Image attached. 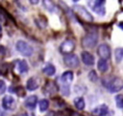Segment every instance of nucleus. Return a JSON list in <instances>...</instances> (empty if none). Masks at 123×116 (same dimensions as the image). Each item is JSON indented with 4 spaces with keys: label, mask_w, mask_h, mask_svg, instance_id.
<instances>
[{
    "label": "nucleus",
    "mask_w": 123,
    "mask_h": 116,
    "mask_svg": "<svg viewBox=\"0 0 123 116\" xmlns=\"http://www.w3.org/2000/svg\"><path fill=\"white\" fill-rule=\"evenodd\" d=\"M42 72H43L45 75H47V76H53V75L55 74V72H56V68H55V66H54L53 64L47 63V64L43 67Z\"/></svg>",
    "instance_id": "nucleus-15"
},
{
    "label": "nucleus",
    "mask_w": 123,
    "mask_h": 116,
    "mask_svg": "<svg viewBox=\"0 0 123 116\" xmlns=\"http://www.w3.org/2000/svg\"><path fill=\"white\" fill-rule=\"evenodd\" d=\"M75 48V42L72 39H65L60 46V51L61 53L64 55H70L71 52H73Z\"/></svg>",
    "instance_id": "nucleus-6"
},
{
    "label": "nucleus",
    "mask_w": 123,
    "mask_h": 116,
    "mask_svg": "<svg viewBox=\"0 0 123 116\" xmlns=\"http://www.w3.org/2000/svg\"><path fill=\"white\" fill-rule=\"evenodd\" d=\"M36 23H37V25L39 28H44V27L47 25V19H46L45 17H44L43 19L38 18V20L36 19Z\"/></svg>",
    "instance_id": "nucleus-25"
},
{
    "label": "nucleus",
    "mask_w": 123,
    "mask_h": 116,
    "mask_svg": "<svg viewBox=\"0 0 123 116\" xmlns=\"http://www.w3.org/2000/svg\"><path fill=\"white\" fill-rule=\"evenodd\" d=\"M118 27H119L121 30H123V21H121V22L118 23Z\"/></svg>",
    "instance_id": "nucleus-30"
},
{
    "label": "nucleus",
    "mask_w": 123,
    "mask_h": 116,
    "mask_svg": "<svg viewBox=\"0 0 123 116\" xmlns=\"http://www.w3.org/2000/svg\"><path fill=\"white\" fill-rule=\"evenodd\" d=\"M15 48L21 55H23L25 57H31L34 53L33 47L29 43H27L26 41H23V40H18L15 44Z\"/></svg>",
    "instance_id": "nucleus-4"
},
{
    "label": "nucleus",
    "mask_w": 123,
    "mask_h": 116,
    "mask_svg": "<svg viewBox=\"0 0 123 116\" xmlns=\"http://www.w3.org/2000/svg\"><path fill=\"white\" fill-rule=\"evenodd\" d=\"M38 105H39V110L43 112V111L48 109V107H49V101L46 100V99H42V100L39 101Z\"/></svg>",
    "instance_id": "nucleus-21"
},
{
    "label": "nucleus",
    "mask_w": 123,
    "mask_h": 116,
    "mask_svg": "<svg viewBox=\"0 0 123 116\" xmlns=\"http://www.w3.org/2000/svg\"><path fill=\"white\" fill-rule=\"evenodd\" d=\"M0 116H6V115H5V113H4L3 111H1V110H0Z\"/></svg>",
    "instance_id": "nucleus-31"
},
{
    "label": "nucleus",
    "mask_w": 123,
    "mask_h": 116,
    "mask_svg": "<svg viewBox=\"0 0 123 116\" xmlns=\"http://www.w3.org/2000/svg\"><path fill=\"white\" fill-rule=\"evenodd\" d=\"M114 57H115V60L117 62H120L123 59V48L122 47H119V48H116L115 49V51H114Z\"/></svg>",
    "instance_id": "nucleus-20"
},
{
    "label": "nucleus",
    "mask_w": 123,
    "mask_h": 116,
    "mask_svg": "<svg viewBox=\"0 0 123 116\" xmlns=\"http://www.w3.org/2000/svg\"><path fill=\"white\" fill-rule=\"evenodd\" d=\"M61 79H62V81L63 82H70V81H73V73L71 71H65L62 75Z\"/></svg>",
    "instance_id": "nucleus-19"
},
{
    "label": "nucleus",
    "mask_w": 123,
    "mask_h": 116,
    "mask_svg": "<svg viewBox=\"0 0 123 116\" xmlns=\"http://www.w3.org/2000/svg\"><path fill=\"white\" fill-rule=\"evenodd\" d=\"M102 83H103V85H105L107 87V89L111 93L118 92L119 90H121L123 88V81L117 77L105 78V79H103Z\"/></svg>",
    "instance_id": "nucleus-1"
},
{
    "label": "nucleus",
    "mask_w": 123,
    "mask_h": 116,
    "mask_svg": "<svg viewBox=\"0 0 123 116\" xmlns=\"http://www.w3.org/2000/svg\"><path fill=\"white\" fill-rule=\"evenodd\" d=\"M62 94L63 95H65V96H67V95H69V87H68V85H64V86H62Z\"/></svg>",
    "instance_id": "nucleus-27"
},
{
    "label": "nucleus",
    "mask_w": 123,
    "mask_h": 116,
    "mask_svg": "<svg viewBox=\"0 0 123 116\" xmlns=\"http://www.w3.org/2000/svg\"><path fill=\"white\" fill-rule=\"evenodd\" d=\"M74 104H75V106H76L77 109L82 110V109L85 108V105H86L85 100L82 97H77V98L74 99Z\"/></svg>",
    "instance_id": "nucleus-18"
},
{
    "label": "nucleus",
    "mask_w": 123,
    "mask_h": 116,
    "mask_svg": "<svg viewBox=\"0 0 123 116\" xmlns=\"http://www.w3.org/2000/svg\"><path fill=\"white\" fill-rule=\"evenodd\" d=\"M37 104V97L36 95H32V96H29L25 101H24V105L29 108V109H34L36 107Z\"/></svg>",
    "instance_id": "nucleus-14"
},
{
    "label": "nucleus",
    "mask_w": 123,
    "mask_h": 116,
    "mask_svg": "<svg viewBox=\"0 0 123 116\" xmlns=\"http://www.w3.org/2000/svg\"><path fill=\"white\" fill-rule=\"evenodd\" d=\"M39 85V79L37 77H31L26 83V88L30 91L36 90Z\"/></svg>",
    "instance_id": "nucleus-11"
},
{
    "label": "nucleus",
    "mask_w": 123,
    "mask_h": 116,
    "mask_svg": "<svg viewBox=\"0 0 123 116\" xmlns=\"http://www.w3.org/2000/svg\"><path fill=\"white\" fill-rule=\"evenodd\" d=\"M30 3H32V4H37V3H38V1H30Z\"/></svg>",
    "instance_id": "nucleus-32"
},
{
    "label": "nucleus",
    "mask_w": 123,
    "mask_h": 116,
    "mask_svg": "<svg viewBox=\"0 0 123 116\" xmlns=\"http://www.w3.org/2000/svg\"><path fill=\"white\" fill-rule=\"evenodd\" d=\"M13 92H14L17 96H19V97H24V96L26 95V91H25L24 87H22V86H17V87H15V89L13 90Z\"/></svg>",
    "instance_id": "nucleus-22"
},
{
    "label": "nucleus",
    "mask_w": 123,
    "mask_h": 116,
    "mask_svg": "<svg viewBox=\"0 0 123 116\" xmlns=\"http://www.w3.org/2000/svg\"><path fill=\"white\" fill-rule=\"evenodd\" d=\"M17 69H18V72L21 73V74L28 72V70H29V66H28L27 61H26L25 59L20 60L19 63H18V65H17Z\"/></svg>",
    "instance_id": "nucleus-17"
},
{
    "label": "nucleus",
    "mask_w": 123,
    "mask_h": 116,
    "mask_svg": "<svg viewBox=\"0 0 123 116\" xmlns=\"http://www.w3.org/2000/svg\"><path fill=\"white\" fill-rule=\"evenodd\" d=\"M115 102H116V106L118 108H123V95H121V94L116 95Z\"/></svg>",
    "instance_id": "nucleus-23"
},
{
    "label": "nucleus",
    "mask_w": 123,
    "mask_h": 116,
    "mask_svg": "<svg viewBox=\"0 0 123 116\" xmlns=\"http://www.w3.org/2000/svg\"><path fill=\"white\" fill-rule=\"evenodd\" d=\"M97 67L99 69V71L101 72H107L108 69H109V64L107 62L106 59H103V58H100L97 62Z\"/></svg>",
    "instance_id": "nucleus-16"
},
{
    "label": "nucleus",
    "mask_w": 123,
    "mask_h": 116,
    "mask_svg": "<svg viewBox=\"0 0 123 116\" xmlns=\"http://www.w3.org/2000/svg\"><path fill=\"white\" fill-rule=\"evenodd\" d=\"M63 62L65 63L66 66L68 67H72V68H76L79 66L80 64V60L78 58V57L74 54H70V55H66L63 58Z\"/></svg>",
    "instance_id": "nucleus-7"
},
{
    "label": "nucleus",
    "mask_w": 123,
    "mask_h": 116,
    "mask_svg": "<svg viewBox=\"0 0 123 116\" xmlns=\"http://www.w3.org/2000/svg\"><path fill=\"white\" fill-rule=\"evenodd\" d=\"M88 79H89V81H92V82L97 81L98 76H97V74H96V72H95L94 70H92V71H90V72L88 73Z\"/></svg>",
    "instance_id": "nucleus-24"
},
{
    "label": "nucleus",
    "mask_w": 123,
    "mask_h": 116,
    "mask_svg": "<svg viewBox=\"0 0 123 116\" xmlns=\"http://www.w3.org/2000/svg\"><path fill=\"white\" fill-rule=\"evenodd\" d=\"M97 54L99 55V57L103 59H109L111 58V48L108 44L103 43L101 45H99L98 49H97Z\"/></svg>",
    "instance_id": "nucleus-9"
},
{
    "label": "nucleus",
    "mask_w": 123,
    "mask_h": 116,
    "mask_svg": "<svg viewBox=\"0 0 123 116\" xmlns=\"http://www.w3.org/2000/svg\"><path fill=\"white\" fill-rule=\"evenodd\" d=\"M7 89V86H6V83L4 81L0 80V94H4L5 91Z\"/></svg>",
    "instance_id": "nucleus-26"
},
{
    "label": "nucleus",
    "mask_w": 123,
    "mask_h": 116,
    "mask_svg": "<svg viewBox=\"0 0 123 116\" xmlns=\"http://www.w3.org/2000/svg\"><path fill=\"white\" fill-rule=\"evenodd\" d=\"M93 4H89L91 9L99 15H104L105 14V1H93Z\"/></svg>",
    "instance_id": "nucleus-10"
},
{
    "label": "nucleus",
    "mask_w": 123,
    "mask_h": 116,
    "mask_svg": "<svg viewBox=\"0 0 123 116\" xmlns=\"http://www.w3.org/2000/svg\"><path fill=\"white\" fill-rule=\"evenodd\" d=\"M1 33H2V27H1V25H0V37H1Z\"/></svg>",
    "instance_id": "nucleus-33"
},
{
    "label": "nucleus",
    "mask_w": 123,
    "mask_h": 116,
    "mask_svg": "<svg viewBox=\"0 0 123 116\" xmlns=\"http://www.w3.org/2000/svg\"><path fill=\"white\" fill-rule=\"evenodd\" d=\"M98 40V35L96 34V32H90L88 34H86L83 38H82V45L85 48H93Z\"/></svg>",
    "instance_id": "nucleus-3"
},
{
    "label": "nucleus",
    "mask_w": 123,
    "mask_h": 116,
    "mask_svg": "<svg viewBox=\"0 0 123 116\" xmlns=\"http://www.w3.org/2000/svg\"><path fill=\"white\" fill-rule=\"evenodd\" d=\"M13 116H28V114L27 113H18V114H16V115H13Z\"/></svg>",
    "instance_id": "nucleus-28"
},
{
    "label": "nucleus",
    "mask_w": 123,
    "mask_h": 116,
    "mask_svg": "<svg viewBox=\"0 0 123 116\" xmlns=\"http://www.w3.org/2000/svg\"><path fill=\"white\" fill-rule=\"evenodd\" d=\"M58 92V86L55 81H47L43 86V93L53 96Z\"/></svg>",
    "instance_id": "nucleus-8"
},
{
    "label": "nucleus",
    "mask_w": 123,
    "mask_h": 116,
    "mask_svg": "<svg viewBox=\"0 0 123 116\" xmlns=\"http://www.w3.org/2000/svg\"><path fill=\"white\" fill-rule=\"evenodd\" d=\"M73 12L74 13L78 16L79 19L85 21V22H92L93 21V16L90 14V12L83 6L76 5L73 7Z\"/></svg>",
    "instance_id": "nucleus-2"
},
{
    "label": "nucleus",
    "mask_w": 123,
    "mask_h": 116,
    "mask_svg": "<svg viewBox=\"0 0 123 116\" xmlns=\"http://www.w3.org/2000/svg\"><path fill=\"white\" fill-rule=\"evenodd\" d=\"M108 111H109L108 106L106 104H101V105H98L95 108H93L92 114L94 116H106L108 114Z\"/></svg>",
    "instance_id": "nucleus-13"
},
{
    "label": "nucleus",
    "mask_w": 123,
    "mask_h": 116,
    "mask_svg": "<svg viewBox=\"0 0 123 116\" xmlns=\"http://www.w3.org/2000/svg\"><path fill=\"white\" fill-rule=\"evenodd\" d=\"M81 57H82V60L83 62L86 64V65H88V66H91L94 64V57L87 51H84L82 52L81 54Z\"/></svg>",
    "instance_id": "nucleus-12"
},
{
    "label": "nucleus",
    "mask_w": 123,
    "mask_h": 116,
    "mask_svg": "<svg viewBox=\"0 0 123 116\" xmlns=\"http://www.w3.org/2000/svg\"><path fill=\"white\" fill-rule=\"evenodd\" d=\"M70 116H83V115L80 113H77V112H72V114Z\"/></svg>",
    "instance_id": "nucleus-29"
},
{
    "label": "nucleus",
    "mask_w": 123,
    "mask_h": 116,
    "mask_svg": "<svg viewBox=\"0 0 123 116\" xmlns=\"http://www.w3.org/2000/svg\"><path fill=\"white\" fill-rule=\"evenodd\" d=\"M2 106L6 110L12 111V110H14L16 108V102H15V100L13 99L12 96L7 95L2 100Z\"/></svg>",
    "instance_id": "nucleus-5"
}]
</instances>
